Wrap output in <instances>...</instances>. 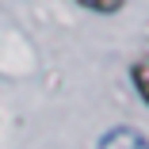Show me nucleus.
Wrapping results in <instances>:
<instances>
[{"instance_id":"1","label":"nucleus","mask_w":149,"mask_h":149,"mask_svg":"<svg viewBox=\"0 0 149 149\" xmlns=\"http://www.w3.org/2000/svg\"><path fill=\"white\" fill-rule=\"evenodd\" d=\"M100 149H149V141L130 126H115L100 138Z\"/></svg>"},{"instance_id":"2","label":"nucleus","mask_w":149,"mask_h":149,"mask_svg":"<svg viewBox=\"0 0 149 149\" xmlns=\"http://www.w3.org/2000/svg\"><path fill=\"white\" fill-rule=\"evenodd\" d=\"M130 77H134V88L141 92V100L149 103V57H141V61H134Z\"/></svg>"},{"instance_id":"3","label":"nucleus","mask_w":149,"mask_h":149,"mask_svg":"<svg viewBox=\"0 0 149 149\" xmlns=\"http://www.w3.org/2000/svg\"><path fill=\"white\" fill-rule=\"evenodd\" d=\"M80 8H88V12H100V15H115L118 8L126 4V0H77Z\"/></svg>"}]
</instances>
